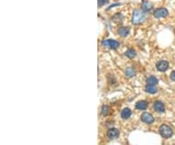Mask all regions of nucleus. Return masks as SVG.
<instances>
[{"label":"nucleus","mask_w":175,"mask_h":145,"mask_svg":"<svg viewBox=\"0 0 175 145\" xmlns=\"http://www.w3.org/2000/svg\"><path fill=\"white\" fill-rule=\"evenodd\" d=\"M146 17L143 10H135L133 12V16H132V23L133 24H139L142 21H145Z\"/></svg>","instance_id":"f257e3e1"},{"label":"nucleus","mask_w":175,"mask_h":145,"mask_svg":"<svg viewBox=\"0 0 175 145\" xmlns=\"http://www.w3.org/2000/svg\"><path fill=\"white\" fill-rule=\"evenodd\" d=\"M168 15V11L166 8H159L157 10H155L154 12V17L156 19H162V18H166Z\"/></svg>","instance_id":"20e7f679"},{"label":"nucleus","mask_w":175,"mask_h":145,"mask_svg":"<svg viewBox=\"0 0 175 145\" xmlns=\"http://www.w3.org/2000/svg\"><path fill=\"white\" fill-rule=\"evenodd\" d=\"M130 116H131V110H130L129 108H124V109L122 110V112H121V117L125 120L129 119Z\"/></svg>","instance_id":"9b49d317"},{"label":"nucleus","mask_w":175,"mask_h":145,"mask_svg":"<svg viewBox=\"0 0 175 145\" xmlns=\"http://www.w3.org/2000/svg\"><path fill=\"white\" fill-rule=\"evenodd\" d=\"M135 108L138 110H145L148 108V102L146 100H139L135 103Z\"/></svg>","instance_id":"1a4fd4ad"},{"label":"nucleus","mask_w":175,"mask_h":145,"mask_svg":"<svg viewBox=\"0 0 175 145\" xmlns=\"http://www.w3.org/2000/svg\"><path fill=\"white\" fill-rule=\"evenodd\" d=\"M168 62H167L166 60H160L159 62H157L156 64V67L157 69L159 71H161V72H164V71H166L168 69Z\"/></svg>","instance_id":"423d86ee"},{"label":"nucleus","mask_w":175,"mask_h":145,"mask_svg":"<svg viewBox=\"0 0 175 145\" xmlns=\"http://www.w3.org/2000/svg\"><path fill=\"white\" fill-rule=\"evenodd\" d=\"M102 44L106 47L110 48V49H113V50H115V49L119 48L120 46V43L118 42V41L116 40H113V39H107V40H103L102 41Z\"/></svg>","instance_id":"7ed1b4c3"},{"label":"nucleus","mask_w":175,"mask_h":145,"mask_svg":"<svg viewBox=\"0 0 175 145\" xmlns=\"http://www.w3.org/2000/svg\"><path fill=\"white\" fill-rule=\"evenodd\" d=\"M141 121L143 123H145V124H153L155 121V118L152 114H150V113H148V112H145L141 115Z\"/></svg>","instance_id":"39448f33"},{"label":"nucleus","mask_w":175,"mask_h":145,"mask_svg":"<svg viewBox=\"0 0 175 145\" xmlns=\"http://www.w3.org/2000/svg\"><path fill=\"white\" fill-rule=\"evenodd\" d=\"M125 76H127V78L133 77V76L135 75V69H134L133 67H132V66H129V67H127V69H125Z\"/></svg>","instance_id":"f8f14e48"},{"label":"nucleus","mask_w":175,"mask_h":145,"mask_svg":"<svg viewBox=\"0 0 175 145\" xmlns=\"http://www.w3.org/2000/svg\"><path fill=\"white\" fill-rule=\"evenodd\" d=\"M152 9V4L148 1H143L142 2V10L144 12H148Z\"/></svg>","instance_id":"dca6fc26"},{"label":"nucleus","mask_w":175,"mask_h":145,"mask_svg":"<svg viewBox=\"0 0 175 145\" xmlns=\"http://www.w3.org/2000/svg\"><path fill=\"white\" fill-rule=\"evenodd\" d=\"M119 136H120V132L118 131L117 129H115V128H111V129L108 130L107 136L109 137L110 139H116L119 137Z\"/></svg>","instance_id":"0eeeda50"},{"label":"nucleus","mask_w":175,"mask_h":145,"mask_svg":"<svg viewBox=\"0 0 175 145\" xmlns=\"http://www.w3.org/2000/svg\"><path fill=\"white\" fill-rule=\"evenodd\" d=\"M125 55L127 58H134L135 56H136V52H135L133 49H129V50H127L125 51Z\"/></svg>","instance_id":"4468645a"},{"label":"nucleus","mask_w":175,"mask_h":145,"mask_svg":"<svg viewBox=\"0 0 175 145\" xmlns=\"http://www.w3.org/2000/svg\"><path fill=\"white\" fill-rule=\"evenodd\" d=\"M146 83H147V85L156 86L158 83H159V80H158L155 76H149V77L146 79Z\"/></svg>","instance_id":"ddd939ff"},{"label":"nucleus","mask_w":175,"mask_h":145,"mask_svg":"<svg viewBox=\"0 0 175 145\" xmlns=\"http://www.w3.org/2000/svg\"><path fill=\"white\" fill-rule=\"evenodd\" d=\"M108 1H109V0H98V6L101 7L103 5H105L106 3H108Z\"/></svg>","instance_id":"a211bd4d"},{"label":"nucleus","mask_w":175,"mask_h":145,"mask_svg":"<svg viewBox=\"0 0 175 145\" xmlns=\"http://www.w3.org/2000/svg\"><path fill=\"white\" fill-rule=\"evenodd\" d=\"M153 106H154L155 111L158 112V113H164V111H166L164 104L162 101H155L154 104H153Z\"/></svg>","instance_id":"6e6552de"},{"label":"nucleus","mask_w":175,"mask_h":145,"mask_svg":"<svg viewBox=\"0 0 175 145\" xmlns=\"http://www.w3.org/2000/svg\"><path fill=\"white\" fill-rule=\"evenodd\" d=\"M160 134H161V136L162 137H164V138H169V137L172 136L173 132H172L171 128L169 126H167V125H162V126L160 127Z\"/></svg>","instance_id":"f03ea898"},{"label":"nucleus","mask_w":175,"mask_h":145,"mask_svg":"<svg viewBox=\"0 0 175 145\" xmlns=\"http://www.w3.org/2000/svg\"><path fill=\"white\" fill-rule=\"evenodd\" d=\"M129 33V28H127V26H122V28H119L118 29V34L122 37H127Z\"/></svg>","instance_id":"9d476101"},{"label":"nucleus","mask_w":175,"mask_h":145,"mask_svg":"<svg viewBox=\"0 0 175 145\" xmlns=\"http://www.w3.org/2000/svg\"><path fill=\"white\" fill-rule=\"evenodd\" d=\"M145 91L149 94H156L158 92V89L156 86H152V85H146L145 87Z\"/></svg>","instance_id":"2eb2a0df"},{"label":"nucleus","mask_w":175,"mask_h":145,"mask_svg":"<svg viewBox=\"0 0 175 145\" xmlns=\"http://www.w3.org/2000/svg\"><path fill=\"white\" fill-rule=\"evenodd\" d=\"M101 114L103 115V116H106V115L109 114V107H108L107 105H103V106H102Z\"/></svg>","instance_id":"f3484780"},{"label":"nucleus","mask_w":175,"mask_h":145,"mask_svg":"<svg viewBox=\"0 0 175 145\" xmlns=\"http://www.w3.org/2000/svg\"><path fill=\"white\" fill-rule=\"evenodd\" d=\"M170 78H171V80H172V81H174V82H175V70H174V71H172V72H171Z\"/></svg>","instance_id":"6ab92c4d"}]
</instances>
